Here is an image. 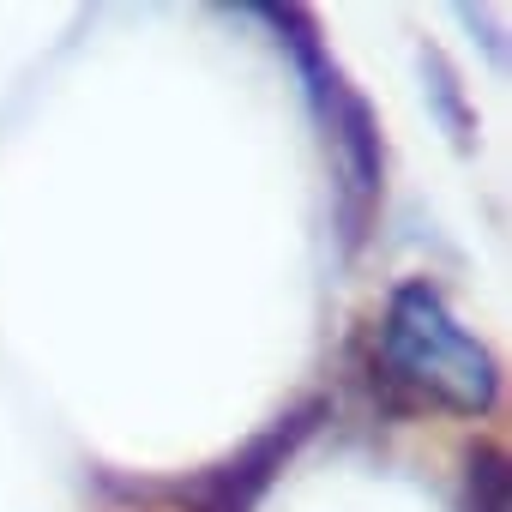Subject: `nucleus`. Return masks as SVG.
<instances>
[{"label":"nucleus","mask_w":512,"mask_h":512,"mask_svg":"<svg viewBox=\"0 0 512 512\" xmlns=\"http://www.w3.org/2000/svg\"><path fill=\"white\" fill-rule=\"evenodd\" d=\"M380 362H386L392 386H404L422 404L458 410V416H482L500 398L494 356L452 320V308L440 302V290L428 278H404L386 296Z\"/></svg>","instance_id":"f257e3e1"},{"label":"nucleus","mask_w":512,"mask_h":512,"mask_svg":"<svg viewBox=\"0 0 512 512\" xmlns=\"http://www.w3.org/2000/svg\"><path fill=\"white\" fill-rule=\"evenodd\" d=\"M272 13H278V7H272ZM278 19L296 31V37H284V43H290L296 67H302V79H308V97H314V109H320L326 151H332L338 187H344V223H350V241H356V235H362V217H368V205H374V187H380V133H374V115H368V103L344 85V73L326 61V49L314 43L308 13L284 7Z\"/></svg>","instance_id":"f03ea898"}]
</instances>
